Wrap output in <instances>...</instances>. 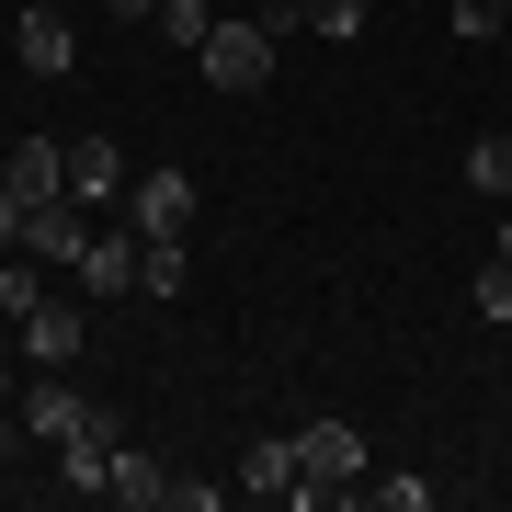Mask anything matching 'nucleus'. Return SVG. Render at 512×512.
<instances>
[{
    "instance_id": "2eb2a0df",
    "label": "nucleus",
    "mask_w": 512,
    "mask_h": 512,
    "mask_svg": "<svg viewBox=\"0 0 512 512\" xmlns=\"http://www.w3.org/2000/svg\"><path fill=\"white\" fill-rule=\"evenodd\" d=\"M285 23H308V35H330V46H353V35H365V0H296Z\"/></svg>"
},
{
    "instance_id": "6ab92c4d",
    "label": "nucleus",
    "mask_w": 512,
    "mask_h": 512,
    "mask_svg": "<svg viewBox=\"0 0 512 512\" xmlns=\"http://www.w3.org/2000/svg\"><path fill=\"white\" fill-rule=\"evenodd\" d=\"M160 35H171V46H205V35H217V12H205V0H160Z\"/></svg>"
},
{
    "instance_id": "b1692460",
    "label": "nucleus",
    "mask_w": 512,
    "mask_h": 512,
    "mask_svg": "<svg viewBox=\"0 0 512 512\" xmlns=\"http://www.w3.org/2000/svg\"><path fill=\"white\" fill-rule=\"evenodd\" d=\"M12 410H23V387H12V365H0V421H12Z\"/></svg>"
},
{
    "instance_id": "20e7f679",
    "label": "nucleus",
    "mask_w": 512,
    "mask_h": 512,
    "mask_svg": "<svg viewBox=\"0 0 512 512\" xmlns=\"http://www.w3.org/2000/svg\"><path fill=\"white\" fill-rule=\"evenodd\" d=\"M114 444H126L114 421H92V433H69V444H46V456H57V490H69V501H114Z\"/></svg>"
},
{
    "instance_id": "f3484780",
    "label": "nucleus",
    "mask_w": 512,
    "mask_h": 512,
    "mask_svg": "<svg viewBox=\"0 0 512 512\" xmlns=\"http://www.w3.org/2000/svg\"><path fill=\"white\" fill-rule=\"evenodd\" d=\"M467 183L512 205V137H478V148H467Z\"/></svg>"
},
{
    "instance_id": "9b49d317",
    "label": "nucleus",
    "mask_w": 512,
    "mask_h": 512,
    "mask_svg": "<svg viewBox=\"0 0 512 512\" xmlns=\"http://www.w3.org/2000/svg\"><path fill=\"white\" fill-rule=\"evenodd\" d=\"M296 433H274V444H251V456H239V501H296Z\"/></svg>"
},
{
    "instance_id": "1a4fd4ad",
    "label": "nucleus",
    "mask_w": 512,
    "mask_h": 512,
    "mask_svg": "<svg viewBox=\"0 0 512 512\" xmlns=\"http://www.w3.org/2000/svg\"><path fill=\"white\" fill-rule=\"evenodd\" d=\"M69 194L80 205H126V148L114 137H69Z\"/></svg>"
},
{
    "instance_id": "f03ea898",
    "label": "nucleus",
    "mask_w": 512,
    "mask_h": 512,
    "mask_svg": "<svg viewBox=\"0 0 512 512\" xmlns=\"http://www.w3.org/2000/svg\"><path fill=\"white\" fill-rule=\"evenodd\" d=\"M194 57H205L217 92H262V80H274V12H217V35Z\"/></svg>"
},
{
    "instance_id": "393cba45",
    "label": "nucleus",
    "mask_w": 512,
    "mask_h": 512,
    "mask_svg": "<svg viewBox=\"0 0 512 512\" xmlns=\"http://www.w3.org/2000/svg\"><path fill=\"white\" fill-rule=\"evenodd\" d=\"M12 433H23V421H0V467H12Z\"/></svg>"
},
{
    "instance_id": "a878e982",
    "label": "nucleus",
    "mask_w": 512,
    "mask_h": 512,
    "mask_svg": "<svg viewBox=\"0 0 512 512\" xmlns=\"http://www.w3.org/2000/svg\"><path fill=\"white\" fill-rule=\"evenodd\" d=\"M262 12H274V23H285V12H296V0H262Z\"/></svg>"
},
{
    "instance_id": "423d86ee",
    "label": "nucleus",
    "mask_w": 512,
    "mask_h": 512,
    "mask_svg": "<svg viewBox=\"0 0 512 512\" xmlns=\"http://www.w3.org/2000/svg\"><path fill=\"white\" fill-rule=\"evenodd\" d=\"M69 274L92 285V296H137V217H126V228H92V239H80V262H69Z\"/></svg>"
},
{
    "instance_id": "4be33fe9",
    "label": "nucleus",
    "mask_w": 512,
    "mask_h": 512,
    "mask_svg": "<svg viewBox=\"0 0 512 512\" xmlns=\"http://www.w3.org/2000/svg\"><path fill=\"white\" fill-rule=\"evenodd\" d=\"M0 251H23V194L0 183Z\"/></svg>"
},
{
    "instance_id": "4468645a",
    "label": "nucleus",
    "mask_w": 512,
    "mask_h": 512,
    "mask_svg": "<svg viewBox=\"0 0 512 512\" xmlns=\"http://www.w3.org/2000/svg\"><path fill=\"white\" fill-rule=\"evenodd\" d=\"M183 239H137V296H183Z\"/></svg>"
},
{
    "instance_id": "39448f33",
    "label": "nucleus",
    "mask_w": 512,
    "mask_h": 512,
    "mask_svg": "<svg viewBox=\"0 0 512 512\" xmlns=\"http://www.w3.org/2000/svg\"><path fill=\"white\" fill-rule=\"evenodd\" d=\"M80 239H92L80 194H46V205H23V251H35L46 274H69V262H80Z\"/></svg>"
},
{
    "instance_id": "0eeeda50",
    "label": "nucleus",
    "mask_w": 512,
    "mask_h": 512,
    "mask_svg": "<svg viewBox=\"0 0 512 512\" xmlns=\"http://www.w3.org/2000/svg\"><path fill=\"white\" fill-rule=\"evenodd\" d=\"M12 330H23V353H35L46 376H57V365H80V308H69V296H35Z\"/></svg>"
},
{
    "instance_id": "412c9836",
    "label": "nucleus",
    "mask_w": 512,
    "mask_h": 512,
    "mask_svg": "<svg viewBox=\"0 0 512 512\" xmlns=\"http://www.w3.org/2000/svg\"><path fill=\"white\" fill-rule=\"evenodd\" d=\"M478 319H512V251H490V274H478Z\"/></svg>"
},
{
    "instance_id": "dca6fc26",
    "label": "nucleus",
    "mask_w": 512,
    "mask_h": 512,
    "mask_svg": "<svg viewBox=\"0 0 512 512\" xmlns=\"http://www.w3.org/2000/svg\"><path fill=\"white\" fill-rule=\"evenodd\" d=\"M35 296H46V262L35 251H0V319H23Z\"/></svg>"
},
{
    "instance_id": "f257e3e1",
    "label": "nucleus",
    "mask_w": 512,
    "mask_h": 512,
    "mask_svg": "<svg viewBox=\"0 0 512 512\" xmlns=\"http://www.w3.org/2000/svg\"><path fill=\"white\" fill-rule=\"evenodd\" d=\"M296 512H330V501H353L365 490V433L353 421H296Z\"/></svg>"
},
{
    "instance_id": "f8f14e48",
    "label": "nucleus",
    "mask_w": 512,
    "mask_h": 512,
    "mask_svg": "<svg viewBox=\"0 0 512 512\" xmlns=\"http://www.w3.org/2000/svg\"><path fill=\"white\" fill-rule=\"evenodd\" d=\"M0 183H12L23 205H46V194H69V148H57V137H23V148H12V171H0Z\"/></svg>"
},
{
    "instance_id": "6e6552de",
    "label": "nucleus",
    "mask_w": 512,
    "mask_h": 512,
    "mask_svg": "<svg viewBox=\"0 0 512 512\" xmlns=\"http://www.w3.org/2000/svg\"><path fill=\"white\" fill-rule=\"evenodd\" d=\"M12 421H23V433H35V444H69V433H92L103 410L80 399V387H23V410H12Z\"/></svg>"
},
{
    "instance_id": "bb28decb",
    "label": "nucleus",
    "mask_w": 512,
    "mask_h": 512,
    "mask_svg": "<svg viewBox=\"0 0 512 512\" xmlns=\"http://www.w3.org/2000/svg\"><path fill=\"white\" fill-rule=\"evenodd\" d=\"M501 251H512V217H501Z\"/></svg>"
},
{
    "instance_id": "7ed1b4c3",
    "label": "nucleus",
    "mask_w": 512,
    "mask_h": 512,
    "mask_svg": "<svg viewBox=\"0 0 512 512\" xmlns=\"http://www.w3.org/2000/svg\"><path fill=\"white\" fill-rule=\"evenodd\" d=\"M194 171H148V183H126V217H137V239H194Z\"/></svg>"
},
{
    "instance_id": "a211bd4d",
    "label": "nucleus",
    "mask_w": 512,
    "mask_h": 512,
    "mask_svg": "<svg viewBox=\"0 0 512 512\" xmlns=\"http://www.w3.org/2000/svg\"><path fill=\"white\" fill-rule=\"evenodd\" d=\"M353 501H376V512H433V478H365Z\"/></svg>"
},
{
    "instance_id": "5701e85b",
    "label": "nucleus",
    "mask_w": 512,
    "mask_h": 512,
    "mask_svg": "<svg viewBox=\"0 0 512 512\" xmlns=\"http://www.w3.org/2000/svg\"><path fill=\"white\" fill-rule=\"evenodd\" d=\"M103 12H126V23H148V12H160V0H103Z\"/></svg>"
},
{
    "instance_id": "ddd939ff",
    "label": "nucleus",
    "mask_w": 512,
    "mask_h": 512,
    "mask_svg": "<svg viewBox=\"0 0 512 512\" xmlns=\"http://www.w3.org/2000/svg\"><path fill=\"white\" fill-rule=\"evenodd\" d=\"M114 501H137V512H171V467H160V456H137V444H114Z\"/></svg>"
},
{
    "instance_id": "9d476101",
    "label": "nucleus",
    "mask_w": 512,
    "mask_h": 512,
    "mask_svg": "<svg viewBox=\"0 0 512 512\" xmlns=\"http://www.w3.org/2000/svg\"><path fill=\"white\" fill-rule=\"evenodd\" d=\"M12 57H23L35 80H69V69H80V35H69L57 12H23V23H12Z\"/></svg>"
},
{
    "instance_id": "aec40b11",
    "label": "nucleus",
    "mask_w": 512,
    "mask_h": 512,
    "mask_svg": "<svg viewBox=\"0 0 512 512\" xmlns=\"http://www.w3.org/2000/svg\"><path fill=\"white\" fill-rule=\"evenodd\" d=\"M444 23H456V35H467V46H490V35H501V23H512V0H456V12H444Z\"/></svg>"
}]
</instances>
